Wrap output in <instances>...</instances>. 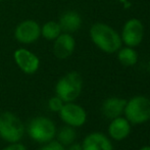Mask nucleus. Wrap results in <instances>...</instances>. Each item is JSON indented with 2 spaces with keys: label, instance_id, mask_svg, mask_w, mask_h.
<instances>
[{
  "label": "nucleus",
  "instance_id": "5",
  "mask_svg": "<svg viewBox=\"0 0 150 150\" xmlns=\"http://www.w3.org/2000/svg\"><path fill=\"white\" fill-rule=\"evenodd\" d=\"M28 133L32 139L40 143H48L56 134L55 125L51 120L44 117H38L31 120L28 127Z\"/></svg>",
  "mask_w": 150,
  "mask_h": 150
},
{
  "label": "nucleus",
  "instance_id": "12",
  "mask_svg": "<svg viewBox=\"0 0 150 150\" xmlns=\"http://www.w3.org/2000/svg\"><path fill=\"white\" fill-rule=\"evenodd\" d=\"M131 133V124L126 117H117L110 122L108 126V135L115 141L126 139Z\"/></svg>",
  "mask_w": 150,
  "mask_h": 150
},
{
  "label": "nucleus",
  "instance_id": "13",
  "mask_svg": "<svg viewBox=\"0 0 150 150\" xmlns=\"http://www.w3.org/2000/svg\"><path fill=\"white\" fill-rule=\"evenodd\" d=\"M59 26L61 31L64 33H75L82 27V16L79 12L75 10H67L60 16L59 20Z\"/></svg>",
  "mask_w": 150,
  "mask_h": 150
},
{
  "label": "nucleus",
  "instance_id": "4",
  "mask_svg": "<svg viewBox=\"0 0 150 150\" xmlns=\"http://www.w3.org/2000/svg\"><path fill=\"white\" fill-rule=\"evenodd\" d=\"M25 134L24 124L11 112H2L0 115V137L10 143H16Z\"/></svg>",
  "mask_w": 150,
  "mask_h": 150
},
{
  "label": "nucleus",
  "instance_id": "14",
  "mask_svg": "<svg viewBox=\"0 0 150 150\" xmlns=\"http://www.w3.org/2000/svg\"><path fill=\"white\" fill-rule=\"evenodd\" d=\"M127 100L119 97H110L107 98L102 104V113L107 119L113 120L124 113Z\"/></svg>",
  "mask_w": 150,
  "mask_h": 150
},
{
  "label": "nucleus",
  "instance_id": "1",
  "mask_svg": "<svg viewBox=\"0 0 150 150\" xmlns=\"http://www.w3.org/2000/svg\"><path fill=\"white\" fill-rule=\"evenodd\" d=\"M89 34L93 44L105 53H115L122 45L120 34L104 23L93 24Z\"/></svg>",
  "mask_w": 150,
  "mask_h": 150
},
{
  "label": "nucleus",
  "instance_id": "8",
  "mask_svg": "<svg viewBox=\"0 0 150 150\" xmlns=\"http://www.w3.org/2000/svg\"><path fill=\"white\" fill-rule=\"evenodd\" d=\"M13 60L26 75H34L40 67V58L27 48H18L13 52Z\"/></svg>",
  "mask_w": 150,
  "mask_h": 150
},
{
  "label": "nucleus",
  "instance_id": "22",
  "mask_svg": "<svg viewBox=\"0 0 150 150\" xmlns=\"http://www.w3.org/2000/svg\"><path fill=\"white\" fill-rule=\"evenodd\" d=\"M139 150H150V146H143V147H141Z\"/></svg>",
  "mask_w": 150,
  "mask_h": 150
},
{
  "label": "nucleus",
  "instance_id": "18",
  "mask_svg": "<svg viewBox=\"0 0 150 150\" xmlns=\"http://www.w3.org/2000/svg\"><path fill=\"white\" fill-rule=\"evenodd\" d=\"M64 103L65 102H63V101L61 100L58 96H54L49 100V102H48V106H49V108L51 109L52 111H54V112H59L60 109L62 108V106H63Z\"/></svg>",
  "mask_w": 150,
  "mask_h": 150
},
{
  "label": "nucleus",
  "instance_id": "10",
  "mask_svg": "<svg viewBox=\"0 0 150 150\" xmlns=\"http://www.w3.org/2000/svg\"><path fill=\"white\" fill-rule=\"evenodd\" d=\"M76 40L69 33H62L53 41V54L58 59H67L74 53Z\"/></svg>",
  "mask_w": 150,
  "mask_h": 150
},
{
  "label": "nucleus",
  "instance_id": "20",
  "mask_svg": "<svg viewBox=\"0 0 150 150\" xmlns=\"http://www.w3.org/2000/svg\"><path fill=\"white\" fill-rule=\"evenodd\" d=\"M3 150H26V148H25V146L23 144H18V143L16 142L14 144L9 145V146H7Z\"/></svg>",
  "mask_w": 150,
  "mask_h": 150
},
{
  "label": "nucleus",
  "instance_id": "24",
  "mask_svg": "<svg viewBox=\"0 0 150 150\" xmlns=\"http://www.w3.org/2000/svg\"><path fill=\"white\" fill-rule=\"evenodd\" d=\"M1 1H3V0H0V2H1Z\"/></svg>",
  "mask_w": 150,
  "mask_h": 150
},
{
  "label": "nucleus",
  "instance_id": "11",
  "mask_svg": "<svg viewBox=\"0 0 150 150\" xmlns=\"http://www.w3.org/2000/svg\"><path fill=\"white\" fill-rule=\"evenodd\" d=\"M83 150H113L111 141L107 136L99 132L91 133L83 141Z\"/></svg>",
  "mask_w": 150,
  "mask_h": 150
},
{
  "label": "nucleus",
  "instance_id": "15",
  "mask_svg": "<svg viewBox=\"0 0 150 150\" xmlns=\"http://www.w3.org/2000/svg\"><path fill=\"white\" fill-rule=\"evenodd\" d=\"M61 33L59 23L56 21H48L41 26V37L47 41H54Z\"/></svg>",
  "mask_w": 150,
  "mask_h": 150
},
{
  "label": "nucleus",
  "instance_id": "19",
  "mask_svg": "<svg viewBox=\"0 0 150 150\" xmlns=\"http://www.w3.org/2000/svg\"><path fill=\"white\" fill-rule=\"evenodd\" d=\"M40 150H65L62 144L59 142H49L47 145L43 146Z\"/></svg>",
  "mask_w": 150,
  "mask_h": 150
},
{
  "label": "nucleus",
  "instance_id": "7",
  "mask_svg": "<svg viewBox=\"0 0 150 150\" xmlns=\"http://www.w3.org/2000/svg\"><path fill=\"white\" fill-rule=\"evenodd\" d=\"M144 38V26L138 18H131L124 25L120 39L126 46L137 47L140 45Z\"/></svg>",
  "mask_w": 150,
  "mask_h": 150
},
{
  "label": "nucleus",
  "instance_id": "21",
  "mask_svg": "<svg viewBox=\"0 0 150 150\" xmlns=\"http://www.w3.org/2000/svg\"><path fill=\"white\" fill-rule=\"evenodd\" d=\"M69 150H83V146L81 144H79V143H75V144L71 143Z\"/></svg>",
  "mask_w": 150,
  "mask_h": 150
},
{
  "label": "nucleus",
  "instance_id": "6",
  "mask_svg": "<svg viewBox=\"0 0 150 150\" xmlns=\"http://www.w3.org/2000/svg\"><path fill=\"white\" fill-rule=\"evenodd\" d=\"M13 37L20 44L31 45L41 37V25L34 20H25L16 25Z\"/></svg>",
  "mask_w": 150,
  "mask_h": 150
},
{
  "label": "nucleus",
  "instance_id": "9",
  "mask_svg": "<svg viewBox=\"0 0 150 150\" xmlns=\"http://www.w3.org/2000/svg\"><path fill=\"white\" fill-rule=\"evenodd\" d=\"M59 115L65 124L74 128L83 126L87 120V113L85 109L73 102L64 103L59 111Z\"/></svg>",
  "mask_w": 150,
  "mask_h": 150
},
{
  "label": "nucleus",
  "instance_id": "3",
  "mask_svg": "<svg viewBox=\"0 0 150 150\" xmlns=\"http://www.w3.org/2000/svg\"><path fill=\"white\" fill-rule=\"evenodd\" d=\"M124 113L130 124L141 125L150 120V99L138 95L127 101Z\"/></svg>",
  "mask_w": 150,
  "mask_h": 150
},
{
  "label": "nucleus",
  "instance_id": "23",
  "mask_svg": "<svg viewBox=\"0 0 150 150\" xmlns=\"http://www.w3.org/2000/svg\"><path fill=\"white\" fill-rule=\"evenodd\" d=\"M120 1H122V2H125V1H126V0H120Z\"/></svg>",
  "mask_w": 150,
  "mask_h": 150
},
{
  "label": "nucleus",
  "instance_id": "16",
  "mask_svg": "<svg viewBox=\"0 0 150 150\" xmlns=\"http://www.w3.org/2000/svg\"><path fill=\"white\" fill-rule=\"evenodd\" d=\"M117 59L125 67H133L138 61V53L133 47H120L117 51Z\"/></svg>",
  "mask_w": 150,
  "mask_h": 150
},
{
  "label": "nucleus",
  "instance_id": "17",
  "mask_svg": "<svg viewBox=\"0 0 150 150\" xmlns=\"http://www.w3.org/2000/svg\"><path fill=\"white\" fill-rule=\"evenodd\" d=\"M58 142L60 144H62L63 146L65 145H71V143H74L76 139V131L74 129V127L71 126H65L59 130L58 132Z\"/></svg>",
  "mask_w": 150,
  "mask_h": 150
},
{
  "label": "nucleus",
  "instance_id": "2",
  "mask_svg": "<svg viewBox=\"0 0 150 150\" xmlns=\"http://www.w3.org/2000/svg\"><path fill=\"white\" fill-rule=\"evenodd\" d=\"M82 89V76L77 71H69L58 80L55 86V93L63 102H73L80 96Z\"/></svg>",
  "mask_w": 150,
  "mask_h": 150
}]
</instances>
